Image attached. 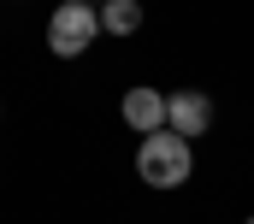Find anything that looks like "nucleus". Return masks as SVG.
<instances>
[{"instance_id": "f257e3e1", "label": "nucleus", "mask_w": 254, "mask_h": 224, "mask_svg": "<svg viewBox=\"0 0 254 224\" xmlns=\"http://www.w3.org/2000/svg\"><path fill=\"white\" fill-rule=\"evenodd\" d=\"M136 177H142L148 189H184V183L195 177L190 136H178V130H154V136H142V148H136Z\"/></svg>"}, {"instance_id": "f03ea898", "label": "nucleus", "mask_w": 254, "mask_h": 224, "mask_svg": "<svg viewBox=\"0 0 254 224\" xmlns=\"http://www.w3.org/2000/svg\"><path fill=\"white\" fill-rule=\"evenodd\" d=\"M95 36H101V6H89V0H65V6H54V18H48V48H54L60 59L89 54Z\"/></svg>"}, {"instance_id": "7ed1b4c3", "label": "nucleus", "mask_w": 254, "mask_h": 224, "mask_svg": "<svg viewBox=\"0 0 254 224\" xmlns=\"http://www.w3.org/2000/svg\"><path fill=\"white\" fill-rule=\"evenodd\" d=\"M166 130H178V136H201V130H213V101L201 95V89H178V95H166Z\"/></svg>"}, {"instance_id": "20e7f679", "label": "nucleus", "mask_w": 254, "mask_h": 224, "mask_svg": "<svg viewBox=\"0 0 254 224\" xmlns=\"http://www.w3.org/2000/svg\"><path fill=\"white\" fill-rule=\"evenodd\" d=\"M119 112H125V124L136 130V136L166 130V95H160V89H148V83H136L125 101H119Z\"/></svg>"}, {"instance_id": "39448f33", "label": "nucleus", "mask_w": 254, "mask_h": 224, "mask_svg": "<svg viewBox=\"0 0 254 224\" xmlns=\"http://www.w3.org/2000/svg\"><path fill=\"white\" fill-rule=\"evenodd\" d=\"M130 30H142V6L136 0H107L101 6V36H130Z\"/></svg>"}, {"instance_id": "423d86ee", "label": "nucleus", "mask_w": 254, "mask_h": 224, "mask_svg": "<svg viewBox=\"0 0 254 224\" xmlns=\"http://www.w3.org/2000/svg\"><path fill=\"white\" fill-rule=\"evenodd\" d=\"M89 6H107V0H89Z\"/></svg>"}, {"instance_id": "0eeeda50", "label": "nucleus", "mask_w": 254, "mask_h": 224, "mask_svg": "<svg viewBox=\"0 0 254 224\" xmlns=\"http://www.w3.org/2000/svg\"><path fill=\"white\" fill-rule=\"evenodd\" d=\"M249 224H254V219H249Z\"/></svg>"}]
</instances>
